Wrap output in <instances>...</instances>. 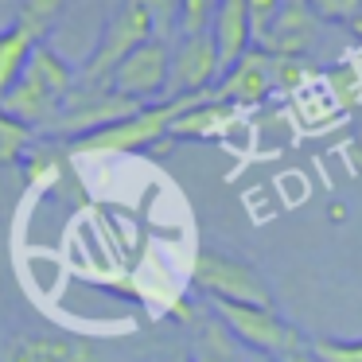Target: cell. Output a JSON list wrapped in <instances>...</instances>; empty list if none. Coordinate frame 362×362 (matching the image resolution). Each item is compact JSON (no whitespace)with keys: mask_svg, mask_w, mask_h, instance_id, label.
Wrapping results in <instances>:
<instances>
[{"mask_svg":"<svg viewBox=\"0 0 362 362\" xmlns=\"http://www.w3.org/2000/svg\"><path fill=\"white\" fill-rule=\"evenodd\" d=\"M358 28H362V12H358Z\"/></svg>","mask_w":362,"mask_h":362,"instance_id":"25","label":"cell"},{"mask_svg":"<svg viewBox=\"0 0 362 362\" xmlns=\"http://www.w3.org/2000/svg\"><path fill=\"white\" fill-rule=\"evenodd\" d=\"M211 102V94H195V98H164L160 105H144L133 117L117 121L110 129H98V133H86L71 144L78 156H102V152H141L148 144H156L160 136H168V125H172L180 113L195 110V105Z\"/></svg>","mask_w":362,"mask_h":362,"instance_id":"2","label":"cell"},{"mask_svg":"<svg viewBox=\"0 0 362 362\" xmlns=\"http://www.w3.org/2000/svg\"><path fill=\"white\" fill-rule=\"evenodd\" d=\"M168 55H172V47H168L164 40H156V35L144 40L141 47H133L110 71L105 90L117 94V98H129V102H136V105H144L148 98H164V90H168Z\"/></svg>","mask_w":362,"mask_h":362,"instance_id":"6","label":"cell"},{"mask_svg":"<svg viewBox=\"0 0 362 362\" xmlns=\"http://www.w3.org/2000/svg\"><path fill=\"white\" fill-rule=\"evenodd\" d=\"M284 362H320V358H315V354L308 351V343H304V346H300V351H292V354H288V358H284Z\"/></svg>","mask_w":362,"mask_h":362,"instance_id":"23","label":"cell"},{"mask_svg":"<svg viewBox=\"0 0 362 362\" xmlns=\"http://www.w3.org/2000/svg\"><path fill=\"white\" fill-rule=\"evenodd\" d=\"M32 129L20 125V121H12L8 113H0V168L8 164H20V160L28 156V148H32Z\"/></svg>","mask_w":362,"mask_h":362,"instance_id":"17","label":"cell"},{"mask_svg":"<svg viewBox=\"0 0 362 362\" xmlns=\"http://www.w3.org/2000/svg\"><path fill=\"white\" fill-rule=\"evenodd\" d=\"M187 362H245V351L214 315H203L195 320V343H191Z\"/></svg>","mask_w":362,"mask_h":362,"instance_id":"14","label":"cell"},{"mask_svg":"<svg viewBox=\"0 0 362 362\" xmlns=\"http://www.w3.org/2000/svg\"><path fill=\"white\" fill-rule=\"evenodd\" d=\"M0 362H102L98 346L78 335H16L0 346Z\"/></svg>","mask_w":362,"mask_h":362,"instance_id":"11","label":"cell"},{"mask_svg":"<svg viewBox=\"0 0 362 362\" xmlns=\"http://www.w3.org/2000/svg\"><path fill=\"white\" fill-rule=\"evenodd\" d=\"M315 20H327V24H358L362 0H308Z\"/></svg>","mask_w":362,"mask_h":362,"instance_id":"20","label":"cell"},{"mask_svg":"<svg viewBox=\"0 0 362 362\" xmlns=\"http://www.w3.org/2000/svg\"><path fill=\"white\" fill-rule=\"evenodd\" d=\"M245 362H281V358H273V354H257V351H245Z\"/></svg>","mask_w":362,"mask_h":362,"instance_id":"24","label":"cell"},{"mask_svg":"<svg viewBox=\"0 0 362 362\" xmlns=\"http://www.w3.org/2000/svg\"><path fill=\"white\" fill-rule=\"evenodd\" d=\"M152 8V32H156V40H172L175 35V12H180V0H148Z\"/></svg>","mask_w":362,"mask_h":362,"instance_id":"22","label":"cell"},{"mask_svg":"<svg viewBox=\"0 0 362 362\" xmlns=\"http://www.w3.org/2000/svg\"><path fill=\"white\" fill-rule=\"evenodd\" d=\"M35 47H40V43H35L20 24L0 32V102H4L8 90L20 82V74H24V66H28V59H32Z\"/></svg>","mask_w":362,"mask_h":362,"instance_id":"15","label":"cell"},{"mask_svg":"<svg viewBox=\"0 0 362 362\" xmlns=\"http://www.w3.org/2000/svg\"><path fill=\"white\" fill-rule=\"evenodd\" d=\"M66 0H20V12H16V24L32 35L35 43L47 40V32L63 20Z\"/></svg>","mask_w":362,"mask_h":362,"instance_id":"16","label":"cell"},{"mask_svg":"<svg viewBox=\"0 0 362 362\" xmlns=\"http://www.w3.org/2000/svg\"><path fill=\"white\" fill-rule=\"evenodd\" d=\"M315 32H320V20L312 16L308 0H281V12L257 51L276 59H304L315 43Z\"/></svg>","mask_w":362,"mask_h":362,"instance_id":"10","label":"cell"},{"mask_svg":"<svg viewBox=\"0 0 362 362\" xmlns=\"http://www.w3.org/2000/svg\"><path fill=\"white\" fill-rule=\"evenodd\" d=\"M276 12H281V0H245V16H250V43H257L269 35Z\"/></svg>","mask_w":362,"mask_h":362,"instance_id":"21","label":"cell"},{"mask_svg":"<svg viewBox=\"0 0 362 362\" xmlns=\"http://www.w3.org/2000/svg\"><path fill=\"white\" fill-rule=\"evenodd\" d=\"M136 110H144V105L129 102V98H117L110 90L98 94V86H82V90H71V98L63 102L59 117L51 121V133L86 136V133H98V129H110L117 121L133 117Z\"/></svg>","mask_w":362,"mask_h":362,"instance_id":"8","label":"cell"},{"mask_svg":"<svg viewBox=\"0 0 362 362\" xmlns=\"http://www.w3.org/2000/svg\"><path fill=\"white\" fill-rule=\"evenodd\" d=\"M211 312L230 335L238 339L242 351H257V354H273V358H288L292 351L304 346V335L284 320L273 308H250V304H218L211 300Z\"/></svg>","mask_w":362,"mask_h":362,"instance_id":"4","label":"cell"},{"mask_svg":"<svg viewBox=\"0 0 362 362\" xmlns=\"http://www.w3.org/2000/svg\"><path fill=\"white\" fill-rule=\"evenodd\" d=\"M218 4L222 0H180V12H175V35H203L206 28H211Z\"/></svg>","mask_w":362,"mask_h":362,"instance_id":"18","label":"cell"},{"mask_svg":"<svg viewBox=\"0 0 362 362\" xmlns=\"http://www.w3.org/2000/svg\"><path fill=\"white\" fill-rule=\"evenodd\" d=\"M191 288L203 292L206 300L218 304H250V308H273V292H269L265 276L230 253L218 250H199L191 261Z\"/></svg>","mask_w":362,"mask_h":362,"instance_id":"3","label":"cell"},{"mask_svg":"<svg viewBox=\"0 0 362 362\" xmlns=\"http://www.w3.org/2000/svg\"><path fill=\"white\" fill-rule=\"evenodd\" d=\"M218 51L211 35H175V47L168 55V90L164 98H195L211 94L218 86Z\"/></svg>","mask_w":362,"mask_h":362,"instance_id":"7","label":"cell"},{"mask_svg":"<svg viewBox=\"0 0 362 362\" xmlns=\"http://www.w3.org/2000/svg\"><path fill=\"white\" fill-rule=\"evenodd\" d=\"M273 94V55L250 47L230 71H222V82L211 90L218 105H234V110H250L261 105Z\"/></svg>","mask_w":362,"mask_h":362,"instance_id":"9","label":"cell"},{"mask_svg":"<svg viewBox=\"0 0 362 362\" xmlns=\"http://www.w3.org/2000/svg\"><path fill=\"white\" fill-rule=\"evenodd\" d=\"M71 90H74V71L51 47L40 43V47L32 51V59H28L20 82L8 90V98L0 102V113H8L12 121L28 125L32 133L43 125L51 129V121L59 117V110H63V102L71 98Z\"/></svg>","mask_w":362,"mask_h":362,"instance_id":"1","label":"cell"},{"mask_svg":"<svg viewBox=\"0 0 362 362\" xmlns=\"http://www.w3.org/2000/svg\"><path fill=\"white\" fill-rule=\"evenodd\" d=\"M206 35H211L214 51H218V66L230 71V66L250 51V16H245V0H222L218 12H214V20H211V28H206Z\"/></svg>","mask_w":362,"mask_h":362,"instance_id":"12","label":"cell"},{"mask_svg":"<svg viewBox=\"0 0 362 362\" xmlns=\"http://www.w3.org/2000/svg\"><path fill=\"white\" fill-rule=\"evenodd\" d=\"M152 35L156 32H152L148 0H121L117 12H113L110 24H105L98 51L86 59V66H82V86H98V82H105L113 66H117L133 47H141L144 40H152Z\"/></svg>","mask_w":362,"mask_h":362,"instance_id":"5","label":"cell"},{"mask_svg":"<svg viewBox=\"0 0 362 362\" xmlns=\"http://www.w3.org/2000/svg\"><path fill=\"white\" fill-rule=\"evenodd\" d=\"M28 187H35V191H47V187H55L59 180H63V164H59L51 152H32L28 156Z\"/></svg>","mask_w":362,"mask_h":362,"instance_id":"19","label":"cell"},{"mask_svg":"<svg viewBox=\"0 0 362 362\" xmlns=\"http://www.w3.org/2000/svg\"><path fill=\"white\" fill-rule=\"evenodd\" d=\"M238 110L234 105H218L211 98V102L195 105V110L180 113V117L168 125V136H191V141H214V136H222L230 125H234Z\"/></svg>","mask_w":362,"mask_h":362,"instance_id":"13","label":"cell"}]
</instances>
